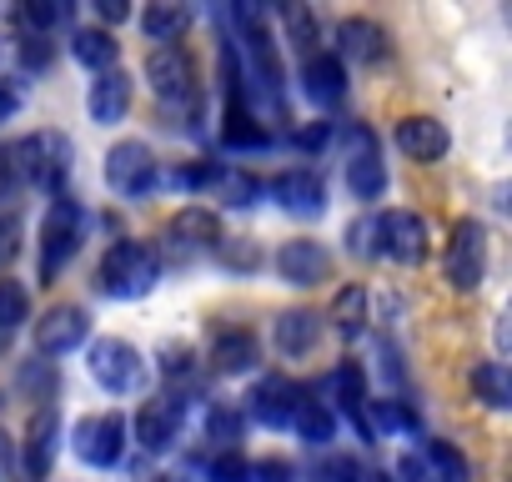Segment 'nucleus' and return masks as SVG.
I'll list each match as a JSON object with an SVG mask.
<instances>
[{
    "label": "nucleus",
    "instance_id": "obj_1",
    "mask_svg": "<svg viewBox=\"0 0 512 482\" xmlns=\"http://www.w3.org/2000/svg\"><path fill=\"white\" fill-rule=\"evenodd\" d=\"M101 292L116 302H136L161 282V257L151 241H116V247L101 257Z\"/></svg>",
    "mask_w": 512,
    "mask_h": 482
},
{
    "label": "nucleus",
    "instance_id": "obj_2",
    "mask_svg": "<svg viewBox=\"0 0 512 482\" xmlns=\"http://www.w3.org/2000/svg\"><path fill=\"white\" fill-rule=\"evenodd\" d=\"M76 252H81V206L71 196H56L41 226V282H56Z\"/></svg>",
    "mask_w": 512,
    "mask_h": 482
},
{
    "label": "nucleus",
    "instance_id": "obj_3",
    "mask_svg": "<svg viewBox=\"0 0 512 482\" xmlns=\"http://www.w3.org/2000/svg\"><path fill=\"white\" fill-rule=\"evenodd\" d=\"M71 452L86 467H116L126 457V417L121 412H91L71 427Z\"/></svg>",
    "mask_w": 512,
    "mask_h": 482
},
{
    "label": "nucleus",
    "instance_id": "obj_4",
    "mask_svg": "<svg viewBox=\"0 0 512 482\" xmlns=\"http://www.w3.org/2000/svg\"><path fill=\"white\" fill-rule=\"evenodd\" d=\"M487 277V226L462 216L452 226V241H447V282L457 292H477Z\"/></svg>",
    "mask_w": 512,
    "mask_h": 482
},
{
    "label": "nucleus",
    "instance_id": "obj_5",
    "mask_svg": "<svg viewBox=\"0 0 512 482\" xmlns=\"http://www.w3.org/2000/svg\"><path fill=\"white\" fill-rule=\"evenodd\" d=\"M372 241H377V257L417 267L427 257V221L417 211H382L372 216Z\"/></svg>",
    "mask_w": 512,
    "mask_h": 482
},
{
    "label": "nucleus",
    "instance_id": "obj_6",
    "mask_svg": "<svg viewBox=\"0 0 512 482\" xmlns=\"http://www.w3.org/2000/svg\"><path fill=\"white\" fill-rule=\"evenodd\" d=\"M141 372H146V362H141V352H136L131 342H121V337L91 342V377H96V387H106L111 397L136 392V387H141Z\"/></svg>",
    "mask_w": 512,
    "mask_h": 482
},
{
    "label": "nucleus",
    "instance_id": "obj_7",
    "mask_svg": "<svg viewBox=\"0 0 512 482\" xmlns=\"http://www.w3.org/2000/svg\"><path fill=\"white\" fill-rule=\"evenodd\" d=\"M146 81H151V91H156L166 106L196 101V61H191L181 46H156V51L146 56Z\"/></svg>",
    "mask_w": 512,
    "mask_h": 482
},
{
    "label": "nucleus",
    "instance_id": "obj_8",
    "mask_svg": "<svg viewBox=\"0 0 512 482\" xmlns=\"http://www.w3.org/2000/svg\"><path fill=\"white\" fill-rule=\"evenodd\" d=\"M21 146H26V186H41V191L61 196V186L71 176V141L61 131H36Z\"/></svg>",
    "mask_w": 512,
    "mask_h": 482
},
{
    "label": "nucleus",
    "instance_id": "obj_9",
    "mask_svg": "<svg viewBox=\"0 0 512 482\" xmlns=\"http://www.w3.org/2000/svg\"><path fill=\"white\" fill-rule=\"evenodd\" d=\"M347 186L362 201H377L387 191V166H382V141L372 126H352L347 136Z\"/></svg>",
    "mask_w": 512,
    "mask_h": 482
},
{
    "label": "nucleus",
    "instance_id": "obj_10",
    "mask_svg": "<svg viewBox=\"0 0 512 482\" xmlns=\"http://www.w3.org/2000/svg\"><path fill=\"white\" fill-rule=\"evenodd\" d=\"M86 337H91V312L86 307H71V302L51 307L36 322V352L41 357H71Z\"/></svg>",
    "mask_w": 512,
    "mask_h": 482
},
{
    "label": "nucleus",
    "instance_id": "obj_11",
    "mask_svg": "<svg viewBox=\"0 0 512 482\" xmlns=\"http://www.w3.org/2000/svg\"><path fill=\"white\" fill-rule=\"evenodd\" d=\"M106 181H111V191H121V196H146V191L156 186V156H151V146H146V141H121V146H111V156H106Z\"/></svg>",
    "mask_w": 512,
    "mask_h": 482
},
{
    "label": "nucleus",
    "instance_id": "obj_12",
    "mask_svg": "<svg viewBox=\"0 0 512 482\" xmlns=\"http://www.w3.org/2000/svg\"><path fill=\"white\" fill-rule=\"evenodd\" d=\"M56 452H61V417H56V407H41L26 422V442H21V472H26V482H46L51 467H56Z\"/></svg>",
    "mask_w": 512,
    "mask_h": 482
},
{
    "label": "nucleus",
    "instance_id": "obj_13",
    "mask_svg": "<svg viewBox=\"0 0 512 482\" xmlns=\"http://www.w3.org/2000/svg\"><path fill=\"white\" fill-rule=\"evenodd\" d=\"M302 382H292L287 372H272V377H262L251 387V417L256 422H267V427H292V412H297V402H302Z\"/></svg>",
    "mask_w": 512,
    "mask_h": 482
},
{
    "label": "nucleus",
    "instance_id": "obj_14",
    "mask_svg": "<svg viewBox=\"0 0 512 482\" xmlns=\"http://www.w3.org/2000/svg\"><path fill=\"white\" fill-rule=\"evenodd\" d=\"M392 56V36L367 21V16H352L337 26V61H352V66H382Z\"/></svg>",
    "mask_w": 512,
    "mask_h": 482
},
{
    "label": "nucleus",
    "instance_id": "obj_15",
    "mask_svg": "<svg viewBox=\"0 0 512 482\" xmlns=\"http://www.w3.org/2000/svg\"><path fill=\"white\" fill-rule=\"evenodd\" d=\"M181 422H186L181 397H151V402H141V412H136V442H141L146 452H166V447L181 437Z\"/></svg>",
    "mask_w": 512,
    "mask_h": 482
},
{
    "label": "nucleus",
    "instance_id": "obj_16",
    "mask_svg": "<svg viewBox=\"0 0 512 482\" xmlns=\"http://www.w3.org/2000/svg\"><path fill=\"white\" fill-rule=\"evenodd\" d=\"M277 272H282V282H292V287H322V282L332 277V257H327L322 241L297 236V241H287V247L277 252Z\"/></svg>",
    "mask_w": 512,
    "mask_h": 482
},
{
    "label": "nucleus",
    "instance_id": "obj_17",
    "mask_svg": "<svg viewBox=\"0 0 512 482\" xmlns=\"http://www.w3.org/2000/svg\"><path fill=\"white\" fill-rule=\"evenodd\" d=\"M302 91H307L312 106L337 111V106L347 101V66H342L337 56H327V51L307 56V61H302Z\"/></svg>",
    "mask_w": 512,
    "mask_h": 482
},
{
    "label": "nucleus",
    "instance_id": "obj_18",
    "mask_svg": "<svg viewBox=\"0 0 512 482\" xmlns=\"http://www.w3.org/2000/svg\"><path fill=\"white\" fill-rule=\"evenodd\" d=\"M397 151L407 161H417V166H432V161H442L452 151V136L432 116H407V121H397Z\"/></svg>",
    "mask_w": 512,
    "mask_h": 482
},
{
    "label": "nucleus",
    "instance_id": "obj_19",
    "mask_svg": "<svg viewBox=\"0 0 512 482\" xmlns=\"http://www.w3.org/2000/svg\"><path fill=\"white\" fill-rule=\"evenodd\" d=\"M131 91H136V81H131L121 66H111V71H96V81H91V96H86V106H91V121H101V126H116V121H126V111H131Z\"/></svg>",
    "mask_w": 512,
    "mask_h": 482
},
{
    "label": "nucleus",
    "instance_id": "obj_20",
    "mask_svg": "<svg viewBox=\"0 0 512 482\" xmlns=\"http://www.w3.org/2000/svg\"><path fill=\"white\" fill-rule=\"evenodd\" d=\"M272 196H277L282 211H292V216H322V211H327V186H322V176L307 171V166L282 171V176L272 181Z\"/></svg>",
    "mask_w": 512,
    "mask_h": 482
},
{
    "label": "nucleus",
    "instance_id": "obj_21",
    "mask_svg": "<svg viewBox=\"0 0 512 482\" xmlns=\"http://www.w3.org/2000/svg\"><path fill=\"white\" fill-rule=\"evenodd\" d=\"M166 241L181 252H206L221 241V216L206 211V206H181L171 221H166Z\"/></svg>",
    "mask_w": 512,
    "mask_h": 482
},
{
    "label": "nucleus",
    "instance_id": "obj_22",
    "mask_svg": "<svg viewBox=\"0 0 512 482\" xmlns=\"http://www.w3.org/2000/svg\"><path fill=\"white\" fill-rule=\"evenodd\" d=\"M256 362H262V342H256L246 327H231V332H216L211 342V367L236 377V372H251Z\"/></svg>",
    "mask_w": 512,
    "mask_h": 482
},
{
    "label": "nucleus",
    "instance_id": "obj_23",
    "mask_svg": "<svg viewBox=\"0 0 512 482\" xmlns=\"http://www.w3.org/2000/svg\"><path fill=\"white\" fill-rule=\"evenodd\" d=\"M186 26H191V11L176 6V0H151V6L141 11V31H146V41H156V46H176V41L186 36Z\"/></svg>",
    "mask_w": 512,
    "mask_h": 482
},
{
    "label": "nucleus",
    "instance_id": "obj_24",
    "mask_svg": "<svg viewBox=\"0 0 512 482\" xmlns=\"http://www.w3.org/2000/svg\"><path fill=\"white\" fill-rule=\"evenodd\" d=\"M317 337H322V317H317V312L292 307V312L277 317V347H282L287 357H307V352L317 347Z\"/></svg>",
    "mask_w": 512,
    "mask_h": 482
},
{
    "label": "nucleus",
    "instance_id": "obj_25",
    "mask_svg": "<svg viewBox=\"0 0 512 482\" xmlns=\"http://www.w3.org/2000/svg\"><path fill=\"white\" fill-rule=\"evenodd\" d=\"M422 467H427L432 482H472L467 457H462L452 442H442V437H427V442H422Z\"/></svg>",
    "mask_w": 512,
    "mask_h": 482
},
{
    "label": "nucleus",
    "instance_id": "obj_26",
    "mask_svg": "<svg viewBox=\"0 0 512 482\" xmlns=\"http://www.w3.org/2000/svg\"><path fill=\"white\" fill-rule=\"evenodd\" d=\"M71 56L91 71H111L116 66V36L101 31V26H81V31H71Z\"/></svg>",
    "mask_w": 512,
    "mask_h": 482
},
{
    "label": "nucleus",
    "instance_id": "obj_27",
    "mask_svg": "<svg viewBox=\"0 0 512 482\" xmlns=\"http://www.w3.org/2000/svg\"><path fill=\"white\" fill-rule=\"evenodd\" d=\"M292 427H297L302 442H312V447H327V442L337 437V417H332L327 402H317L312 392H302V402H297V412H292Z\"/></svg>",
    "mask_w": 512,
    "mask_h": 482
},
{
    "label": "nucleus",
    "instance_id": "obj_28",
    "mask_svg": "<svg viewBox=\"0 0 512 482\" xmlns=\"http://www.w3.org/2000/svg\"><path fill=\"white\" fill-rule=\"evenodd\" d=\"M467 382H472V392H477L492 412H507V407H512V377H507L502 362H477Z\"/></svg>",
    "mask_w": 512,
    "mask_h": 482
},
{
    "label": "nucleus",
    "instance_id": "obj_29",
    "mask_svg": "<svg viewBox=\"0 0 512 482\" xmlns=\"http://www.w3.org/2000/svg\"><path fill=\"white\" fill-rule=\"evenodd\" d=\"M221 136H226V146H241V151H262V146L272 141V131H267V126H256V116H251V111H241V106H231V111H226Z\"/></svg>",
    "mask_w": 512,
    "mask_h": 482
},
{
    "label": "nucleus",
    "instance_id": "obj_30",
    "mask_svg": "<svg viewBox=\"0 0 512 482\" xmlns=\"http://www.w3.org/2000/svg\"><path fill=\"white\" fill-rule=\"evenodd\" d=\"M332 327H337L342 337H357V332L367 327V292H362V287H342V292L332 297Z\"/></svg>",
    "mask_w": 512,
    "mask_h": 482
},
{
    "label": "nucleus",
    "instance_id": "obj_31",
    "mask_svg": "<svg viewBox=\"0 0 512 482\" xmlns=\"http://www.w3.org/2000/svg\"><path fill=\"white\" fill-rule=\"evenodd\" d=\"M216 262L226 267V272H262V247H256L251 236H221L216 241Z\"/></svg>",
    "mask_w": 512,
    "mask_h": 482
},
{
    "label": "nucleus",
    "instance_id": "obj_32",
    "mask_svg": "<svg viewBox=\"0 0 512 482\" xmlns=\"http://www.w3.org/2000/svg\"><path fill=\"white\" fill-rule=\"evenodd\" d=\"M26 317H31V292L16 277H0V342H6Z\"/></svg>",
    "mask_w": 512,
    "mask_h": 482
},
{
    "label": "nucleus",
    "instance_id": "obj_33",
    "mask_svg": "<svg viewBox=\"0 0 512 482\" xmlns=\"http://www.w3.org/2000/svg\"><path fill=\"white\" fill-rule=\"evenodd\" d=\"M56 387H61V377H56V362L36 357V362H26V367H21V392H26L31 402L51 407V402H56Z\"/></svg>",
    "mask_w": 512,
    "mask_h": 482
},
{
    "label": "nucleus",
    "instance_id": "obj_34",
    "mask_svg": "<svg viewBox=\"0 0 512 482\" xmlns=\"http://www.w3.org/2000/svg\"><path fill=\"white\" fill-rule=\"evenodd\" d=\"M282 26H287V41H292L302 56H317L322 26H317V16H312L307 6H282Z\"/></svg>",
    "mask_w": 512,
    "mask_h": 482
},
{
    "label": "nucleus",
    "instance_id": "obj_35",
    "mask_svg": "<svg viewBox=\"0 0 512 482\" xmlns=\"http://www.w3.org/2000/svg\"><path fill=\"white\" fill-rule=\"evenodd\" d=\"M246 437V417L236 407H211L206 417V442H216L221 452H236V442Z\"/></svg>",
    "mask_w": 512,
    "mask_h": 482
},
{
    "label": "nucleus",
    "instance_id": "obj_36",
    "mask_svg": "<svg viewBox=\"0 0 512 482\" xmlns=\"http://www.w3.org/2000/svg\"><path fill=\"white\" fill-rule=\"evenodd\" d=\"M221 201L226 206H236V211H246V206H256V201H262V181H256V176H246V171H221Z\"/></svg>",
    "mask_w": 512,
    "mask_h": 482
},
{
    "label": "nucleus",
    "instance_id": "obj_37",
    "mask_svg": "<svg viewBox=\"0 0 512 482\" xmlns=\"http://www.w3.org/2000/svg\"><path fill=\"white\" fill-rule=\"evenodd\" d=\"M332 387H337L342 412H352V407H362V402H367V372H362L357 362H342V367L332 372Z\"/></svg>",
    "mask_w": 512,
    "mask_h": 482
},
{
    "label": "nucleus",
    "instance_id": "obj_38",
    "mask_svg": "<svg viewBox=\"0 0 512 482\" xmlns=\"http://www.w3.org/2000/svg\"><path fill=\"white\" fill-rule=\"evenodd\" d=\"M206 477L211 482H251V462L241 452H216L211 467H206Z\"/></svg>",
    "mask_w": 512,
    "mask_h": 482
},
{
    "label": "nucleus",
    "instance_id": "obj_39",
    "mask_svg": "<svg viewBox=\"0 0 512 482\" xmlns=\"http://www.w3.org/2000/svg\"><path fill=\"white\" fill-rule=\"evenodd\" d=\"M66 16H71V6H46V0H31V6H21V11H16V21H21V26H31V31L61 26Z\"/></svg>",
    "mask_w": 512,
    "mask_h": 482
},
{
    "label": "nucleus",
    "instance_id": "obj_40",
    "mask_svg": "<svg viewBox=\"0 0 512 482\" xmlns=\"http://www.w3.org/2000/svg\"><path fill=\"white\" fill-rule=\"evenodd\" d=\"M216 181H221V171L211 161H196V166L171 171V186H181V191H201V186H216Z\"/></svg>",
    "mask_w": 512,
    "mask_h": 482
},
{
    "label": "nucleus",
    "instance_id": "obj_41",
    "mask_svg": "<svg viewBox=\"0 0 512 482\" xmlns=\"http://www.w3.org/2000/svg\"><path fill=\"white\" fill-rule=\"evenodd\" d=\"M51 61H56L51 41H41V36H26V41H21V66H26V71H46Z\"/></svg>",
    "mask_w": 512,
    "mask_h": 482
},
{
    "label": "nucleus",
    "instance_id": "obj_42",
    "mask_svg": "<svg viewBox=\"0 0 512 482\" xmlns=\"http://www.w3.org/2000/svg\"><path fill=\"white\" fill-rule=\"evenodd\" d=\"M191 362H196V357H191L186 342H166V347H161V372H166V377H186Z\"/></svg>",
    "mask_w": 512,
    "mask_h": 482
},
{
    "label": "nucleus",
    "instance_id": "obj_43",
    "mask_svg": "<svg viewBox=\"0 0 512 482\" xmlns=\"http://www.w3.org/2000/svg\"><path fill=\"white\" fill-rule=\"evenodd\" d=\"M347 252H357V257H377V241H372V216H362V221H352V226H347Z\"/></svg>",
    "mask_w": 512,
    "mask_h": 482
},
{
    "label": "nucleus",
    "instance_id": "obj_44",
    "mask_svg": "<svg viewBox=\"0 0 512 482\" xmlns=\"http://www.w3.org/2000/svg\"><path fill=\"white\" fill-rule=\"evenodd\" d=\"M251 482H292V462H282V457L251 462Z\"/></svg>",
    "mask_w": 512,
    "mask_h": 482
},
{
    "label": "nucleus",
    "instance_id": "obj_45",
    "mask_svg": "<svg viewBox=\"0 0 512 482\" xmlns=\"http://www.w3.org/2000/svg\"><path fill=\"white\" fill-rule=\"evenodd\" d=\"M327 136H332V126H327V121H312V126H302L292 141H297V151H322Z\"/></svg>",
    "mask_w": 512,
    "mask_h": 482
},
{
    "label": "nucleus",
    "instance_id": "obj_46",
    "mask_svg": "<svg viewBox=\"0 0 512 482\" xmlns=\"http://www.w3.org/2000/svg\"><path fill=\"white\" fill-rule=\"evenodd\" d=\"M317 477H322V482H362V472H357V462H352V457H332Z\"/></svg>",
    "mask_w": 512,
    "mask_h": 482
},
{
    "label": "nucleus",
    "instance_id": "obj_47",
    "mask_svg": "<svg viewBox=\"0 0 512 482\" xmlns=\"http://www.w3.org/2000/svg\"><path fill=\"white\" fill-rule=\"evenodd\" d=\"M16 252H21V221H0V267L16 262Z\"/></svg>",
    "mask_w": 512,
    "mask_h": 482
},
{
    "label": "nucleus",
    "instance_id": "obj_48",
    "mask_svg": "<svg viewBox=\"0 0 512 482\" xmlns=\"http://www.w3.org/2000/svg\"><path fill=\"white\" fill-rule=\"evenodd\" d=\"M16 477V442H11V432L0 427V482H11Z\"/></svg>",
    "mask_w": 512,
    "mask_h": 482
},
{
    "label": "nucleus",
    "instance_id": "obj_49",
    "mask_svg": "<svg viewBox=\"0 0 512 482\" xmlns=\"http://www.w3.org/2000/svg\"><path fill=\"white\" fill-rule=\"evenodd\" d=\"M96 16H101L106 26H121V21L131 16V6H126V0H96Z\"/></svg>",
    "mask_w": 512,
    "mask_h": 482
},
{
    "label": "nucleus",
    "instance_id": "obj_50",
    "mask_svg": "<svg viewBox=\"0 0 512 482\" xmlns=\"http://www.w3.org/2000/svg\"><path fill=\"white\" fill-rule=\"evenodd\" d=\"M16 111H21V91H16L11 81H0V126H6Z\"/></svg>",
    "mask_w": 512,
    "mask_h": 482
},
{
    "label": "nucleus",
    "instance_id": "obj_51",
    "mask_svg": "<svg viewBox=\"0 0 512 482\" xmlns=\"http://www.w3.org/2000/svg\"><path fill=\"white\" fill-rule=\"evenodd\" d=\"M0 407H6V392H0Z\"/></svg>",
    "mask_w": 512,
    "mask_h": 482
}]
</instances>
